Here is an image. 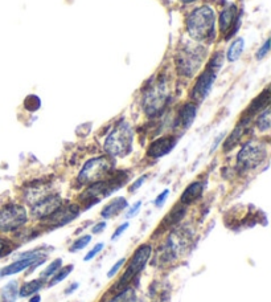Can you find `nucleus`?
<instances>
[{"label": "nucleus", "instance_id": "obj_1", "mask_svg": "<svg viewBox=\"0 0 271 302\" xmlns=\"http://www.w3.org/2000/svg\"><path fill=\"white\" fill-rule=\"evenodd\" d=\"M214 23L216 16L213 10L207 6L200 7L188 16V33L196 41H207L214 36Z\"/></svg>", "mask_w": 271, "mask_h": 302}, {"label": "nucleus", "instance_id": "obj_2", "mask_svg": "<svg viewBox=\"0 0 271 302\" xmlns=\"http://www.w3.org/2000/svg\"><path fill=\"white\" fill-rule=\"evenodd\" d=\"M133 129H131V126L127 122L122 121V122H119V124L114 127L111 133L105 140V151L110 156H114V158L126 156L131 151V149H133Z\"/></svg>", "mask_w": 271, "mask_h": 302}, {"label": "nucleus", "instance_id": "obj_3", "mask_svg": "<svg viewBox=\"0 0 271 302\" xmlns=\"http://www.w3.org/2000/svg\"><path fill=\"white\" fill-rule=\"evenodd\" d=\"M113 160L107 156H97L87 160L78 174V182L81 184H93L105 180L109 172L113 170Z\"/></svg>", "mask_w": 271, "mask_h": 302}, {"label": "nucleus", "instance_id": "obj_4", "mask_svg": "<svg viewBox=\"0 0 271 302\" xmlns=\"http://www.w3.org/2000/svg\"><path fill=\"white\" fill-rule=\"evenodd\" d=\"M152 254V247L149 244H142L138 249L134 252V254L131 256V260L129 261V265H127L126 270L123 273V276L120 277L119 281L116 283V285L114 286L115 289L122 290L127 284L131 281V280L135 278L139 273L144 270L145 265L149 263L150 257Z\"/></svg>", "mask_w": 271, "mask_h": 302}, {"label": "nucleus", "instance_id": "obj_5", "mask_svg": "<svg viewBox=\"0 0 271 302\" xmlns=\"http://www.w3.org/2000/svg\"><path fill=\"white\" fill-rule=\"evenodd\" d=\"M168 101L167 85L159 80L156 84L151 85L143 96V109L150 117H155L163 111Z\"/></svg>", "mask_w": 271, "mask_h": 302}, {"label": "nucleus", "instance_id": "obj_6", "mask_svg": "<svg viewBox=\"0 0 271 302\" xmlns=\"http://www.w3.org/2000/svg\"><path fill=\"white\" fill-rule=\"evenodd\" d=\"M266 156H267V149L265 143L252 141L241 149L237 155V163L241 169L253 170L258 167L266 159Z\"/></svg>", "mask_w": 271, "mask_h": 302}, {"label": "nucleus", "instance_id": "obj_7", "mask_svg": "<svg viewBox=\"0 0 271 302\" xmlns=\"http://www.w3.org/2000/svg\"><path fill=\"white\" fill-rule=\"evenodd\" d=\"M28 221V212L23 205L8 204L0 210V231L13 232Z\"/></svg>", "mask_w": 271, "mask_h": 302}, {"label": "nucleus", "instance_id": "obj_8", "mask_svg": "<svg viewBox=\"0 0 271 302\" xmlns=\"http://www.w3.org/2000/svg\"><path fill=\"white\" fill-rule=\"evenodd\" d=\"M120 187V182H118L116 179L114 180H101V182L93 183V184L82 194L81 200L84 201L87 207L95 204L102 199L107 198L110 194H113L114 191Z\"/></svg>", "mask_w": 271, "mask_h": 302}, {"label": "nucleus", "instance_id": "obj_9", "mask_svg": "<svg viewBox=\"0 0 271 302\" xmlns=\"http://www.w3.org/2000/svg\"><path fill=\"white\" fill-rule=\"evenodd\" d=\"M189 236L185 231H174L168 236L167 241L163 248V261H172L176 260L188 247Z\"/></svg>", "mask_w": 271, "mask_h": 302}, {"label": "nucleus", "instance_id": "obj_10", "mask_svg": "<svg viewBox=\"0 0 271 302\" xmlns=\"http://www.w3.org/2000/svg\"><path fill=\"white\" fill-rule=\"evenodd\" d=\"M204 60V52L200 47L197 45L194 48L187 47L185 51L180 52L178 59V65L183 75L192 76L193 72L200 68L201 61Z\"/></svg>", "mask_w": 271, "mask_h": 302}, {"label": "nucleus", "instance_id": "obj_11", "mask_svg": "<svg viewBox=\"0 0 271 302\" xmlns=\"http://www.w3.org/2000/svg\"><path fill=\"white\" fill-rule=\"evenodd\" d=\"M217 72L218 69L210 66L207 69V71L201 73L197 78L196 84H194L193 89H192V98L197 102H201L207 98V96L209 95L210 89L213 86L214 81H216L217 77Z\"/></svg>", "mask_w": 271, "mask_h": 302}, {"label": "nucleus", "instance_id": "obj_12", "mask_svg": "<svg viewBox=\"0 0 271 302\" xmlns=\"http://www.w3.org/2000/svg\"><path fill=\"white\" fill-rule=\"evenodd\" d=\"M81 210L77 204H70V205H65V207H60L57 211L53 212L52 215H49L48 218L45 219V223L48 227L52 228H60L64 227V225L69 224L70 221L75 220L80 215Z\"/></svg>", "mask_w": 271, "mask_h": 302}, {"label": "nucleus", "instance_id": "obj_13", "mask_svg": "<svg viewBox=\"0 0 271 302\" xmlns=\"http://www.w3.org/2000/svg\"><path fill=\"white\" fill-rule=\"evenodd\" d=\"M62 200L58 195L52 194L42 201L37 203L32 207V216L36 219H46L49 215H52L53 212L57 211L58 208L61 207Z\"/></svg>", "mask_w": 271, "mask_h": 302}, {"label": "nucleus", "instance_id": "obj_14", "mask_svg": "<svg viewBox=\"0 0 271 302\" xmlns=\"http://www.w3.org/2000/svg\"><path fill=\"white\" fill-rule=\"evenodd\" d=\"M175 145H176L175 136H162V138L154 141L150 145L149 150H147V155L151 156V158H156V159L162 158V156L171 153Z\"/></svg>", "mask_w": 271, "mask_h": 302}, {"label": "nucleus", "instance_id": "obj_15", "mask_svg": "<svg viewBox=\"0 0 271 302\" xmlns=\"http://www.w3.org/2000/svg\"><path fill=\"white\" fill-rule=\"evenodd\" d=\"M41 257L46 256H27V257H19L16 261H13L12 264L7 265L6 268L0 270V277H7V276H13V274H17V273L23 272L27 268H29L32 264H35L36 261L40 260Z\"/></svg>", "mask_w": 271, "mask_h": 302}, {"label": "nucleus", "instance_id": "obj_16", "mask_svg": "<svg viewBox=\"0 0 271 302\" xmlns=\"http://www.w3.org/2000/svg\"><path fill=\"white\" fill-rule=\"evenodd\" d=\"M127 207H129V203H127L126 198L119 196V198L113 199L109 204H106L102 208L101 216L104 219H113L115 218L116 215H119L123 210H126Z\"/></svg>", "mask_w": 271, "mask_h": 302}, {"label": "nucleus", "instance_id": "obj_17", "mask_svg": "<svg viewBox=\"0 0 271 302\" xmlns=\"http://www.w3.org/2000/svg\"><path fill=\"white\" fill-rule=\"evenodd\" d=\"M197 114V106L193 104H185L181 107L178 113V120H176V125L181 126L183 129H188L190 125L193 124L194 118Z\"/></svg>", "mask_w": 271, "mask_h": 302}, {"label": "nucleus", "instance_id": "obj_18", "mask_svg": "<svg viewBox=\"0 0 271 302\" xmlns=\"http://www.w3.org/2000/svg\"><path fill=\"white\" fill-rule=\"evenodd\" d=\"M249 122H250V118H243V120L237 125L236 129L232 131V134L228 136V140H226L225 143H224V150H225V151L234 149V147L238 145L241 138H242L243 134H245L246 129H248Z\"/></svg>", "mask_w": 271, "mask_h": 302}, {"label": "nucleus", "instance_id": "obj_19", "mask_svg": "<svg viewBox=\"0 0 271 302\" xmlns=\"http://www.w3.org/2000/svg\"><path fill=\"white\" fill-rule=\"evenodd\" d=\"M51 191L46 185H35V187H31L27 192L26 200L31 207L36 205L37 203L42 201L44 199H46L48 196H51Z\"/></svg>", "mask_w": 271, "mask_h": 302}, {"label": "nucleus", "instance_id": "obj_20", "mask_svg": "<svg viewBox=\"0 0 271 302\" xmlns=\"http://www.w3.org/2000/svg\"><path fill=\"white\" fill-rule=\"evenodd\" d=\"M203 191H204L203 183H200V182L192 183V184H189L187 189L184 190V192H183V195H181V198H180V201L184 205L190 204V203L196 201L197 199L203 195Z\"/></svg>", "mask_w": 271, "mask_h": 302}, {"label": "nucleus", "instance_id": "obj_21", "mask_svg": "<svg viewBox=\"0 0 271 302\" xmlns=\"http://www.w3.org/2000/svg\"><path fill=\"white\" fill-rule=\"evenodd\" d=\"M237 15L236 6H230L221 12L219 15V31L223 33H226L230 30V27L234 23Z\"/></svg>", "mask_w": 271, "mask_h": 302}, {"label": "nucleus", "instance_id": "obj_22", "mask_svg": "<svg viewBox=\"0 0 271 302\" xmlns=\"http://www.w3.org/2000/svg\"><path fill=\"white\" fill-rule=\"evenodd\" d=\"M19 297V284L12 280L0 290V302H16Z\"/></svg>", "mask_w": 271, "mask_h": 302}, {"label": "nucleus", "instance_id": "obj_23", "mask_svg": "<svg viewBox=\"0 0 271 302\" xmlns=\"http://www.w3.org/2000/svg\"><path fill=\"white\" fill-rule=\"evenodd\" d=\"M268 102H270V91H268V89H266V90L263 91L261 96H258V97L255 98V100L252 102V105L249 106V110H248L249 115L246 118H252L253 114L262 111L263 107H267Z\"/></svg>", "mask_w": 271, "mask_h": 302}, {"label": "nucleus", "instance_id": "obj_24", "mask_svg": "<svg viewBox=\"0 0 271 302\" xmlns=\"http://www.w3.org/2000/svg\"><path fill=\"white\" fill-rule=\"evenodd\" d=\"M44 286V278L39 280H32L29 283L24 284L21 288L19 289V297H31L33 294L41 290V288Z\"/></svg>", "mask_w": 271, "mask_h": 302}, {"label": "nucleus", "instance_id": "obj_25", "mask_svg": "<svg viewBox=\"0 0 271 302\" xmlns=\"http://www.w3.org/2000/svg\"><path fill=\"white\" fill-rule=\"evenodd\" d=\"M243 48H245V40L242 37L234 40L232 42V45L229 47V49H228V60L230 62H234L236 60H238L239 56L242 55Z\"/></svg>", "mask_w": 271, "mask_h": 302}, {"label": "nucleus", "instance_id": "obj_26", "mask_svg": "<svg viewBox=\"0 0 271 302\" xmlns=\"http://www.w3.org/2000/svg\"><path fill=\"white\" fill-rule=\"evenodd\" d=\"M136 299V293L134 288L131 286H127V288H123L118 294H116L114 298H111L107 302H135Z\"/></svg>", "mask_w": 271, "mask_h": 302}, {"label": "nucleus", "instance_id": "obj_27", "mask_svg": "<svg viewBox=\"0 0 271 302\" xmlns=\"http://www.w3.org/2000/svg\"><path fill=\"white\" fill-rule=\"evenodd\" d=\"M185 215V208L184 207H180V205H178V207H175L174 210H172L169 214L165 216L164 219V224L167 225H175L178 221H180L181 219L184 218Z\"/></svg>", "mask_w": 271, "mask_h": 302}, {"label": "nucleus", "instance_id": "obj_28", "mask_svg": "<svg viewBox=\"0 0 271 302\" xmlns=\"http://www.w3.org/2000/svg\"><path fill=\"white\" fill-rule=\"evenodd\" d=\"M73 269H75V265H66V267L64 268H60V270H58L57 273H56L55 276H52V280L49 281L48 286L49 288H53L55 285H57L58 283H61V281H64L66 277L70 274L71 272H73Z\"/></svg>", "mask_w": 271, "mask_h": 302}, {"label": "nucleus", "instance_id": "obj_29", "mask_svg": "<svg viewBox=\"0 0 271 302\" xmlns=\"http://www.w3.org/2000/svg\"><path fill=\"white\" fill-rule=\"evenodd\" d=\"M257 126L261 131H267L271 126V117H270V107H266L265 110L262 111L257 121Z\"/></svg>", "mask_w": 271, "mask_h": 302}, {"label": "nucleus", "instance_id": "obj_30", "mask_svg": "<svg viewBox=\"0 0 271 302\" xmlns=\"http://www.w3.org/2000/svg\"><path fill=\"white\" fill-rule=\"evenodd\" d=\"M90 241H91V235H84V236L78 237L77 240H76L75 243L71 244L70 248H69V250H70L71 253L80 252V250L84 249L85 247H87Z\"/></svg>", "mask_w": 271, "mask_h": 302}, {"label": "nucleus", "instance_id": "obj_31", "mask_svg": "<svg viewBox=\"0 0 271 302\" xmlns=\"http://www.w3.org/2000/svg\"><path fill=\"white\" fill-rule=\"evenodd\" d=\"M61 267H62V259H56V260H53L52 263L49 264L48 268L41 273V278H48V277L55 276L56 273L60 270V268Z\"/></svg>", "mask_w": 271, "mask_h": 302}, {"label": "nucleus", "instance_id": "obj_32", "mask_svg": "<svg viewBox=\"0 0 271 302\" xmlns=\"http://www.w3.org/2000/svg\"><path fill=\"white\" fill-rule=\"evenodd\" d=\"M13 250V244L7 239L0 237V259L6 257L7 254H10Z\"/></svg>", "mask_w": 271, "mask_h": 302}, {"label": "nucleus", "instance_id": "obj_33", "mask_svg": "<svg viewBox=\"0 0 271 302\" xmlns=\"http://www.w3.org/2000/svg\"><path fill=\"white\" fill-rule=\"evenodd\" d=\"M40 104H41V101H40V98L37 96H29L26 100V107L31 111L37 110L40 107Z\"/></svg>", "mask_w": 271, "mask_h": 302}, {"label": "nucleus", "instance_id": "obj_34", "mask_svg": "<svg viewBox=\"0 0 271 302\" xmlns=\"http://www.w3.org/2000/svg\"><path fill=\"white\" fill-rule=\"evenodd\" d=\"M104 248H105V244L104 243L95 244V245H94V247H93V249L89 250V252H87V253H86V256L84 257V261L93 260L94 257L97 256L98 253H101V252H102V249H104Z\"/></svg>", "mask_w": 271, "mask_h": 302}, {"label": "nucleus", "instance_id": "obj_35", "mask_svg": "<svg viewBox=\"0 0 271 302\" xmlns=\"http://www.w3.org/2000/svg\"><path fill=\"white\" fill-rule=\"evenodd\" d=\"M125 263H126V259H125V257H123V259H119V260L116 261V263L114 264L113 267H111V269H110L109 272H107V277H109V278H111L113 276H115L116 273H118V270H119L120 268H122L123 265H125Z\"/></svg>", "mask_w": 271, "mask_h": 302}, {"label": "nucleus", "instance_id": "obj_36", "mask_svg": "<svg viewBox=\"0 0 271 302\" xmlns=\"http://www.w3.org/2000/svg\"><path fill=\"white\" fill-rule=\"evenodd\" d=\"M168 195H169V190H168V189L164 190L163 192H160L158 198H156L155 200H154V204H155L156 207H162V205L165 203V200H167Z\"/></svg>", "mask_w": 271, "mask_h": 302}, {"label": "nucleus", "instance_id": "obj_37", "mask_svg": "<svg viewBox=\"0 0 271 302\" xmlns=\"http://www.w3.org/2000/svg\"><path fill=\"white\" fill-rule=\"evenodd\" d=\"M268 51H270V40H266L265 44H263V47H262V48H259V51L257 52V60H262L263 57H266L268 53Z\"/></svg>", "mask_w": 271, "mask_h": 302}, {"label": "nucleus", "instance_id": "obj_38", "mask_svg": "<svg viewBox=\"0 0 271 302\" xmlns=\"http://www.w3.org/2000/svg\"><path fill=\"white\" fill-rule=\"evenodd\" d=\"M140 207H142V201H140V200L136 201L135 204H134L133 207H131L129 210V212L126 214V218L127 219H133L134 216H136V215H138V212L140 211Z\"/></svg>", "mask_w": 271, "mask_h": 302}, {"label": "nucleus", "instance_id": "obj_39", "mask_svg": "<svg viewBox=\"0 0 271 302\" xmlns=\"http://www.w3.org/2000/svg\"><path fill=\"white\" fill-rule=\"evenodd\" d=\"M129 227H130V223H127V221H126V223H123L122 225H119V227H118L115 229V232H114V234L111 235V240H116V239H118V237H119L120 235L123 234V232L126 231V229Z\"/></svg>", "mask_w": 271, "mask_h": 302}, {"label": "nucleus", "instance_id": "obj_40", "mask_svg": "<svg viewBox=\"0 0 271 302\" xmlns=\"http://www.w3.org/2000/svg\"><path fill=\"white\" fill-rule=\"evenodd\" d=\"M145 179H147V175H143V176H140V178L136 179L135 182L133 183V185H131V187H130V192H135V191H138V190L140 189V187H142L143 183L145 182Z\"/></svg>", "mask_w": 271, "mask_h": 302}, {"label": "nucleus", "instance_id": "obj_41", "mask_svg": "<svg viewBox=\"0 0 271 302\" xmlns=\"http://www.w3.org/2000/svg\"><path fill=\"white\" fill-rule=\"evenodd\" d=\"M105 228H106V221H100V223H97V224L91 228V234H101L102 231H105Z\"/></svg>", "mask_w": 271, "mask_h": 302}, {"label": "nucleus", "instance_id": "obj_42", "mask_svg": "<svg viewBox=\"0 0 271 302\" xmlns=\"http://www.w3.org/2000/svg\"><path fill=\"white\" fill-rule=\"evenodd\" d=\"M78 288V284L75 283L71 286H69L68 289L65 290V294H70V293H73V290H76Z\"/></svg>", "mask_w": 271, "mask_h": 302}, {"label": "nucleus", "instance_id": "obj_43", "mask_svg": "<svg viewBox=\"0 0 271 302\" xmlns=\"http://www.w3.org/2000/svg\"><path fill=\"white\" fill-rule=\"evenodd\" d=\"M41 301V297L36 293V294H33V296H31V299H29V302H40Z\"/></svg>", "mask_w": 271, "mask_h": 302}, {"label": "nucleus", "instance_id": "obj_44", "mask_svg": "<svg viewBox=\"0 0 271 302\" xmlns=\"http://www.w3.org/2000/svg\"><path fill=\"white\" fill-rule=\"evenodd\" d=\"M181 2H184V3H192V2H196V0H181Z\"/></svg>", "mask_w": 271, "mask_h": 302}]
</instances>
